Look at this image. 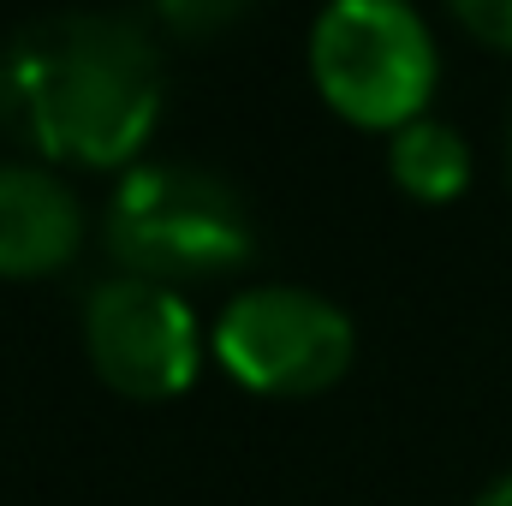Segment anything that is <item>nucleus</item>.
Returning <instances> with one entry per match:
<instances>
[{"label":"nucleus","instance_id":"obj_1","mask_svg":"<svg viewBox=\"0 0 512 506\" xmlns=\"http://www.w3.org/2000/svg\"><path fill=\"white\" fill-rule=\"evenodd\" d=\"M161 90V54L126 12H54L0 42V126L54 161L120 167Z\"/></svg>","mask_w":512,"mask_h":506},{"label":"nucleus","instance_id":"obj_2","mask_svg":"<svg viewBox=\"0 0 512 506\" xmlns=\"http://www.w3.org/2000/svg\"><path fill=\"white\" fill-rule=\"evenodd\" d=\"M108 251L120 274L143 280H203L239 268L256 245L245 197L191 161H137L108 197Z\"/></svg>","mask_w":512,"mask_h":506},{"label":"nucleus","instance_id":"obj_3","mask_svg":"<svg viewBox=\"0 0 512 506\" xmlns=\"http://www.w3.org/2000/svg\"><path fill=\"white\" fill-rule=\"evenodd\" d=\"M316 90L358 126H405L435 90V36L411 0H328L310 24Z\"/></svg>","mask_w":512,"mask_h":506},{"label":"nucleus","instance_id":"obj_4","mask_svg":"<svg viewBox=\"0 0 512 506\" xmlns=\"http://www.w3.org/2000/svg\"><path fill=\"white\" fill-rule=\"evenodd\" d=\"M352 316L310 286H251L215 322V358L251 393L304 399L352 370Z\"/></svg>","mask_w":512,"mask_h":506},{"label":"nucleus","instance_id":"obj_5","mask_svg":"<svg viewBox=\"0 0 512 506\" xmlns=\"http://www.w3.org/2000/svg\"><path fill=\"white\" fill-rule=\"evenodd\" d=\"M84 352L96 376L126 399H173L203 364L191 304L143 274H114L84 298Z\"/></svg>","mask_w":512,"mask_h":506},{"label":"nucleus","instance_id":"obj_6","mask_svg":"<svg viewBox=\"0 0 512 506\" xmlns=\"http://www.w3.org/2000/svg\"><path fill=\"white\" fill-rule=\"evenodd\" d=\"M84 245V203L78 191L36 167V161H0V274H54Z\"/></svg>","mask_w":512,"mask_h":506},{"label":"nucleus","instance_id":"obj_7","mask_svg":"<svg viewBox=\"0 0 512 506\" xmlns=\"http://www.w3.org/2000/svg\"><path fill=\"white\" fill-rule=\"evenodd\" d=\"M387 167H393V179H399L411 197L447 203V197H459L465 179H471V143L447 126V120L417 114V120H405V126L393 131Z\"/></svg>","mask_w":512,"mask_h":506},{"label":"nucleus","instance_id":"obj_8","mask_svg":"<svg viewBox=\"0 0 512 506\" xmlns=\"http://www.w3.org/2000/svg\"><path fill=\"white\" fill-rule=\"evenodd\" d=\"M161 6V18L173 24V30H191V36H203V30H221V24H233L251 0H155Z\"/></svg>","mask_w":512,"mask_h":506},{"label":"nucleus","instance_id":"obj_9","mask_svg":"<svg viewBox=\"0 0 512 506\" xmlns=\"http://www.w3.org/2000/svg\"><path fill=\"white\" fill-rule=\"evenodd\" d=\"M459 24L495 48H512V0H453Z\"/></svg>","mask_w":512,"mask_h":506},{"label":"nucleus","instance_id":"obj_10","mask_svg":"<svg viewBox=\"0 0 512 506\" xmlns=\"http://www.w3.org/2000/svg\"><path fill=\"white\" fill-rule=\"evenodd\" d=\"M471 506H512V471H507V477H495V483H489Z\"/></svg>","mask_w":512,"mask_h":506},{"label":"nucleus","instance_id":"obj_11","mask_svg":"<svg viewBox=\"0 0 512 506\" xmlns=\"http://www.w3.org/2000/svg\"><path fill=\"white\" fill-rule=\"evenodd\" d=\"M507 161H512V143H507Z\"/></svg>","mask_w":512,"mask_h":506}]
</instances>
